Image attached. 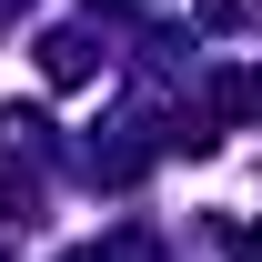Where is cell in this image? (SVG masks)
Listing matches in <instances>:
<instances>
[{
    "label": "cell",
    "instance_id": "1",
    "mask_svg": "<svg viewBox=\"0 0 262 262\" xmlns=\"http://www.w3.org/2000/svg\"><path fill=\"white\" fill-rule=\"evenodd\" d=\"M40 71H51L61 91H71V81H91V40H81V31H51V40H40Z\"/></svg>",
    "mask_w": 262,
    "mask_h": 262
},
{
    "label": "cell",
    "instance_id": "2",
    "mask_svg": "<svg viewBox=\"0 0 262 262\" xmlns=\"http://www.w3.org/2000/svg\"><path fill=\"white\" fill-rule=\"evenodd\" d=\"M71 262H101V252H71Z\"/></svg>",
    "mask_w": 262,
    "mask_h": 262
}]
</instances>
